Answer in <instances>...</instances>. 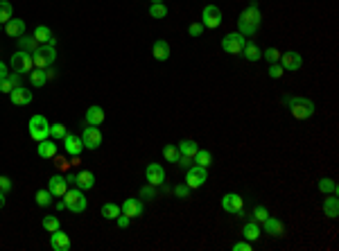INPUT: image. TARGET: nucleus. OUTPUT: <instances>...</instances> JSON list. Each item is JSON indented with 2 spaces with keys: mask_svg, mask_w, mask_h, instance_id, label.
<instances>
[{
  "mask_svg": "<svg viewBox=\"0 0 339 251\" xmlns=\"http://www.w3.org/2000/svg\"><path fill=\"white\" fill-rule=\"evenodd\" d=\"M14 16V5L9 0H0V25H5Z\"/></svg>",
  "mask_w": 339,
  "mask_h": 251,
  "instance_id": "f704fd0d",
  "label": "nucleus"
},
{
  "mask_svg": "<svg viewBox=\"0 0 339 251\" xmlns=\"http://www.w3.org/2000/svg\"><path fill=\"white\" fill-rule=\"evenodd\" d=\"M0 190H3V192H9V190H12V179L5 177V174H0Z\"/></svg>",
  "mask_w": 339,
  "mask_h": 251,
  "instance_id": "3c124183",
  "label": "nucleus"
},
{
  "mask_svg": "<svg viewBox=\"0 0 339 251\" xmlns=\"http://www.w3.org/2000/svg\"><path fill=\"white\" fill-rule=\"evenodd\" d=\"M54 208H57V210H66V201H57V204H54Z\"/></svg>",
  "mask_w": 339,
  "mask_h": 251,
  "instance_id": "4d7b16f0",
  "label": "nucleus"
},
{
  "mask_svg": "<svg viewBox=\"0 0 339 251\" xmlns=\"http://www.w3.org/2000/svg\"><path fill=\"white\" fill-rule=\"evenodd\" d=\"M32 100H34V95H32V91H27L25 86H18V88H14V91L9 93V102H12L14 106L32 104Z\"/></svg>",
  "mask_w": 339,
  "mask_h": 251,
  "instance_id": "f3484780",
  "label": "nucleus"
},
{
  "mask_svg": "<svg viewBox=\"0 0 339 251\" xmlns=\"http://www.w3.org/2000/svg\"><path fill=\"white\" fill-rule=\"evenodd\" d=\"M203 30H206V28H203V23H201V21H197V23H190L188 34H190V37L197 39V37H201V34H203Z\"/></svg>",
  "mask_w": 339,
  "mask_h": 251,
  "instance_id": "49530a36",
  "label": "nucleus"
},
{
  "mask_svg": "<svg viewBox=\"0 0 339 251\" xmlns=\"http://www.w3.org/2000/svg\"><path fill=\"white\" fill-rule=\"evenodd\" d=\"M72 186H77L79 190H90V188L95 186V174L90 172V170L75 172V183H72Z\"/></svg>",
  "mask_w": 339,
  "mask_h": 251,
  "instance_id": "4be33fe9",
  "label": "nucleus"
},
{
  "mask_svg": "<svg viewBox=\"0 0 339 251\" xmlns=\"http://www.w3.org/2000/svg\"><path fill=\"white\" fill-rule=\"evenodd\" d=\"M45 75H48V79H54L57 77V70H54L52 66H48V68H45Z\"/></svg>",
  "mask_w": 339,
  "mask_h": 251,
  "instance_id": "5fc2aeb1",
  "label": "nucleus"
},
{
  "mask_svg": "<svg viewBox=\"0 0 339 251\" xmlns=\"http://www.w3.org/2000/svg\"><path fill=\"white\" fill-rule=\"evenodd\" d=\"M32 37L36 39V43H39V46H41V43H50V46H54V43H57V37L52 34V30H50L48 25H36Z\"/></svg>",
  "mask_w": 339,
  "mask_h": 251,
  "instance_id": "5701e85b",
  "label": "nucleus"
},
{
  "mask_svg": "<svg viewBox=\"0 0 339 251\" xmlns=\"http://www.w3.org/2000/svg\"><path fill=\"white\" fill-rule=\"evenodd\" d=\"M63 150L70 156H79L84 152V143H81V136H75V134H66L63 136Z\"/></svg>",
  "mask_w": 339,
  "mask_h": 251,
  "instance_id": "dca6fc26",
  "label": "nucleus"
},
{
  "mask_svg": "<svg viewBox=\"0 0 339 251\" xmlns=\"http://www.w3.org/2000/svg\"><path fill=\"white\" fill-rule=\"evenodd\" d=\"M18 86H21V75L18 73H9L7 77L0 79V93H5V95H9V93Z\"/></svg>",
  "mask_w": 339,
  "mask_h": 251,
  "instance_id": "bb28decb",
  "label": "nucleus"
},
{
  "mask_svg": "<svg viewBox=\"0 0 339 251\" xmlns=\"http://www.w3.org/2000/svg\"><path fill=\"white\" fill-rule=\"evenodd\" d=\"M66 134H68L66 124H61V122L50 124V138H54V141H63V136H66Z\"/></svg>",
  "mask_w": 339,
  "mask_h": 251,
  "instance_id": "ea45409f",
  "label": "nucleus"
},
{
  "mask_svg": "<svg viewBox=\"0 0 339 251\" xmlns=\"http://www.w3.org/2000/svg\"><path fill=\"white\" fill-rule=\"evenodd\" d=\"M81 143H84V150H99L104 143V136H102V132H99V127L86 124L84 134H81Z\"/></svg>",
  "mask_w": 339,
  "mask_h": 251,
  "instance_id": "6e6552de",
  "label": "nucleus"
},
{
  "mask_svg": "<svg viewBox=\"0 0 339 251\" xmlns=\"http://www.w3.org/2000/svg\"><path fill=\"white\" fill-rule=\"evenodd\" d=\"M278 64L283 66V70H298L303 66V57L296 50H287V52H280Z\"/></svg>",
  "mask_w": 339,
  "mask_h": 251,
  "instance_id": "ddd939ff",
  "label": "nucleus"
},
{
  "mask_svg": "<svg viewBox=\"0 0 339 251\" xmlns=\"http://www.w3.org/2000/svg\"><path fill=\"white\" fill-rule=\"evenodd\" d=\"M158 192H156V186H152V183H147V186L140 188V199H156Z\"/></svg>",
  "mask_w": 339,
  "mask_h": 251,
  "instance_id": "37998d69",
  "label": "nucleus"
},
{
  "mask_svg": "<svg viewBox=\"0 0 339 251\" xmlns=\"http://www.w3.org/2000/svg\"><path fill=\"white\" fill-rule=\"evenodd\" d=\"M63 201H66V210H70V213H86V208H88V201H86L84 197V190H79V188H68L66 195H63Z\"/></svg>",
  "mask_w": 339,
  "mask_h": 251,
  "instance_id": "20e7f679",
  "label": "nucleus"
},
{
  "mask_svg": "<svg viewBox=\"0 0 339 251\" xmlns=\"http://www.w3.org/2000/svg\"><path fill=\"white\" fill-rule=\"evenodd\" d=\"M3 206H5V192L0 190V208H3Z\"/></svg>",
  "mask_w": 339,
  "mask_h": 251,
  "instance_id": "13d9d810",
  "label": "nucleus"
},
{
  "mask_svg": "<svg viewBox=\"0 0 339 251\" xmlns=\"http://www.w3.org/2000/svg\"><path fill=\"white\" fill-rule=\"evenodd\" d=\"M36 154L41 159H54L57 156V141L54 138H43L36 143Z\"/></svg>",
  "mask_w": 339,
  "mask_h": 251,
  "instance_id": "6ab92c4d",
  "label": "nucleus"
},
{
  "mask_svg": "<svg viewBox=\"0 0 339 251\" xmlns=\"http://www.w3.org/2000/svg\"><path fill=\"white\" fill-rule=\"evenodd\" d=\"M7 75H9V73H7V66H5L3 61H0V79H3V77H7Z\"/></svg>",
  "mask_w": 339,
  "mask_h": 251,
  "instance_id": "6e6d98bb",
  "label": "nucleus"
},
{
  "mask_svg": "<svg viewBox=\"0 0 339 251\" xmlns=\"http://www.w3.org/2000/svg\"><path fill=\"white\" fill-rule=\"evenodd\" d=\"M262 231L267 233V235H271V237H283L285 235V226H283V222H280L278 217H267L265 222H262Z\"/></svg>",
  "mask_w": 339,
  "mask_h": 251,
  "instance_id": "aec40b11",
  "label": "nucleus"
},
{
  "mask_svg": "<svg viewBox=\"0 0 339 251\" xmlns=\"http://www.w3.org/2000/svg\"><path fill=\"white\" fill-rule=\"evenodd\" d=\"M316 188H319L323 195H337V190H339V186H337V181L334 179H330V177H323V179H319V183H316Z\"/></svg>",
  "mask_w": 339,
  "mask_h": 251,
  "instance_id": "7c9ffc66",
  "label": "nucleus"
},
{
  "mask_svg": "<svg viewBox=\"0 0 339 251\" xmlns=\"http://www.w3.org/2000/svg\"><path fill=\"white\" fill-rule=\"evenodd\" d=\"M120 213H122V210H120V206H118V204H104L102 206V217L104 219H111V222H116V217Z\"/></svg>",
  "mask_w": 339,
  "mask_h": 251,
  "instance_id": "e433bc0d",
  "label": "nucleus"
},
{
  "mask_svg": "<svg viewBox=\"0 0 339 251\" xmlns=\"http://www.w3.org/2000/svg\"><path fill=\"white\" fill-rule=\"evenodd\" d=\"M262 59H267L269 64H276V61L280 59V50H276V48H267V50H262Z\"/></svg>",
  "mask_w": 339,
  "mask_h": 251,
  "instance_id": "c03bdc74",
  "label": "nucleus"
},
{
  "mask_svg": "<svg viewBox=\"0 0 339 251\" xmlns=\"http://www.w3.org/2000/svg\"><path fill=\"white\" fill-rule=\"evenodd\" d=\"M240 55H242L247 61H260L262 59V50L256 46V43H249V41L244 43V48H242V52H240Z\"/></svg>",
  "mask_w": 339,
  "mask_h": 251,
  "instance_id": "c85d7f7f",
  "label": "nucleus"
},
{
  "mask_svg": "<svg viewBox=\"0 0 339 251\" xmlns=\"http://www.w3.org/2000/svg\"><path fill=\"white\" fill-rule=\"evenodd\" d=\"M5 34L7 37H12V39H18V37H23L25 34V21L23 19H9L7 23H5Z\"/></svg>",
  "mask_w": 339,
  "mask_h": 251,
  "instance_id": "412c9836",
  "label": "nucleus"
},
{
  "mask_svg": "<svg viewBox=\"0 0 339 251\" xmlns=\"http://www.w3.org/2000/svg\"><path fill=\"white\" fill-rule=\"evenodd\" d=\"M149 16H152V19H165L167 16L165 3H152V5H149Z\"/></svg>",
  "mask_w": 339,
  "mask_h": 251,
  "instance_id": "4c0bfd02",
  "label": "nucleus"
},
{
  "mask_svg": "<svg viewBox=\"0 0 339 251\" xmlns=\"http://www.w3.org/2000/svg\"><path fill=\"white\" fill-rule=\"evenodd\" d=\"M152 55L156 61H167L170 59V43H167L165 39H156V41L152 43Z\"/></svg>",
  "mask_w": 339,
  "mask_h": 251,
  "instance_id": "b1692460",
  "label": "nucleus"
},
{
  "mask_svg": "<svg viewBox=\"0 0 339 251\" xmlns=\"http://www.w3.org/2000/svg\"><path fill=\"white\" fill-rule=\"evenodd\" d=\"M231 249H233V251H251L253 249V242L238 240V242H233V244H231Z\"/></svg>",
  "mask_w": 339,
  "mask_h": 251,
  "instance_id": "09e8293b",
  "label": "nucleus"
},
{
  "mask_svg": "<svg viewBox=\"0 0 339 251\" xmlns=\"http://www.w3.org/2000/svg\"><path fill=\"white\" fill-rule=\"evenodd\" d=\"M251 217L256 219L258 224H262V222H265L267 217H269V210H267V208H265V206H262V204H258V206H253V213H251Z\"/></svg>",
  "mask_w": 339,
  "mask_h": 251,
  "instance_id": "79ce46f5",
  "label": "nucleus"
},
{
  "mask_svg": "<svg viewBox=\"0 0 339 251\" xmlns=\"http://www.w3.org/2000/svg\"><path fill=\"white\" fill-rule=\"evenodd\" d=\"M221 208L231 215H240L244 208V199L238 195V192H226V195L221 197Z\"/></svg>",
  "mask_w": 339,
  "mask_h": 251,
  "instance_id": "9b49d317",
  "label": "nucleus"
},
{
  "mask_svg": "<svg viewBox=\"0 0 339 251\" xmlns=\"http://www.w3.org/2000/svg\"><path fill=\"white\" fill-rule=\"evenodd\" d=\"M267 73H269L271 79H280V77L285 75V70H283V66L276 61V64H269V70H267Z\"/></svg>",
  "mask_w": 339,
  "mask_h": 251,
  "instance_id": "a18cd8bd",
  "label": "nucleus"
},
{
  "mask_svg": "<svg viewBox=\"0 0 339 251\" xmlns=\"http://www.w3.org/2000/svg\"><path fill=\"white\" fill-rule=\"evenodd\" d=\"M50 246H52L54 251H70L72 249L70 235H68V233H63L61 228H57V231L50 233Z\"/></svg>",
  "mask_w": 339,
  "mask_h": 251,
  "instance_id": "4468645a",
  "label": "nucleus"
},
{
  "mask_svg": "<svg viewBox=\"0 0 339 251\" xmlns=\"http://www.w3.org/2000/svg\"><path fill=\"white\" fill-rule=\"evenodd\" d=\"M149 3H163V0H149Z\"/></svg>",
  "mask_w": 339,
  "mask_h": 251,
  "instance_id": "bf43d9fd",
  "label": "nucleus"
},
{
  "mask_svg": "<svg viewBox=\"0 0 339 251\" xmlns=\"http://www.w3.org/2000/svg\"><path fill=\"white\" fill-rule=\"evenodd\" d=\"M176 147H179L181 156H190V159H192V156L197 154V150H199L197 141H192V138H183V141H181Z\"/></svg>",
  "mask_w": 339,
  "mask_h": 251,
  "instance_id": "c756f323",
  "label": "nucleus"
},
{
  "mask_svg": "<svg viewBox=\"0 0 339 251\" xmlns=\"http://www.w3.org/2000/svg\"><path fill=\"white\" fill-rule=\"evenodd\" d=\"M34 201H36V206H39V208H48V206H52L54 195L48 190V188H45V190H36Z\"/></svg>",
  "mask_w": 339,
  "mask_h": 251,
  "instance_id": "2f4dec72",
  "label": "nucleus"
},
{
  "mask_svg": "<svg viewBox=\"0 0 339 251\" xmlns=\"http://www.w3.org/2000/svg\"><path fill=\"white\" fill-rule=\"evenodd\" d=\"M54 161H57V168H59V170H68V168H70V163H68L63 156H59V154L54 156Z\"/></svg>",
  "mask_w": 339,
  "mask_h": 251,
  "instance_id": "603ef678",
  "label": "nucleus"
},
{
  "mask_svg": "<svg viewBox=\"0 0 339 251\" xmlns=\"http://www.w3.org/2000/svg\"><path fill=\"white\" fill-rule=\"evenodd\" d=\"M43 228L48 233L57 231V228H61V222H59V217H54V215H45L43 217Z\"/></svg>",
  "mask_w": 339,
  "mask_h": 251,
  "instance_id": "a19ab883",
  "label": "nucleus"
},
{
  "mask_svg": "<svg viewBox=\"0 0 339 251\" xmlns=\"http://www.w3.org/2000/svg\"><path fill=\"white\" fill-rule=\"evenodd\" d=\"M30 82H32V86L41 88L45 82H48V75H45L43 68H32L30 70Z\"/></svg>",
  "mask_w": 339,
  "mask_h": 251,
  "instance_id": "72a5a7b5",
  "label": "nucleus"
},
{
  "mask_svg": "<svg viewBox=\"0 0 339 251\" xmlns=\"http://www.w3.org/2000/svg\"><path fill=\"white\" fill-rule=\"evenodd\" d=\"M120 210L127 215V217H131V219H134V217H143V215H145V204H143V199L129 197V199L122 201Z\"/></svg>",
  "mask_w": 339,
  "mask_h": 251,
  "instance_id": "f8f14e48",
  "label": "nucleus"
},
{
  "mask_svg": "<svg viewBox=\"0 0 339 251\" xmlns=\"http://www.w3.org/2000/svg\"><path fill=\"white\" fill-rule=\"evenodd\" d=\"M208 181V168H201V165H190L188 170H185V186L190 188V190H194V188H201L203 183Z\"/></svg>",
  "mask_w": 339,
  "mask_h": 251,
  "instance_id": "0eeeda50",
  "label": "nucleus"
},
{
  "mask_svg": "<svg viewBox=\"0 0 339 251\" xmlns=\"http://www.w3.org/2000/svg\"><path fill=\"white\" fill-rule=\"evenodd\" d=\"M221 21H224V16H221V10L217 5H206L201 12V23L203 28L208 30H217L221 25Z\"/></svg>",
  "mask_w": 339,
  "mask_h": 251,
  "instance_id": "9d476101",
  "label": "nucleus"
},
{
  "mask_svg": "<svg viewBox=\"0 0 339 251\" xmlns=\"http://www.w3.org/2000/svg\"><path fill=\"white\" fill-rule=\"evenodd\" d=\"M192 163H194V161L190 159V156H181V159H179V163H176V165H181V168H185V170H188Z\"/></svg>",
  "mask_w": 339,
  "mask_h": 251,
  "instance_id": "864d4df0",
  "label": "nucleus"
},
{
  "mask_svg": "<svg viewBox=\"0 0 339 251\" xmlns=\"http://www.w3.org/2000/svg\"><path fill=\"white\" fill-rule=\"evenodd\" d=\"M145 177H147V183H152V186H163L167 174L161 163H149L147 168H145Z\"/></svg>",
  "mask_w": 339,
  "mask_h": 251,
  "instance_id": "2eb2a0df",
  "label": "nucleus"
},
{
  "mask_svg": "<svg viewBox=\"0 0 339 251\" xmlns=\"http://www.w3.org/2000/svg\"><path fill=\"white\" fill-rule=\"evenodd\" d=\"M18 48L25 52H34L36 48H39V43H36L34 37H25V34H23V37H18Z\"/></svg>",
  "mask_w": 339,
  "mask_h": 251,
  "instance_id": "c9c22d12",
  "label": "nucleus"
},
{
  "mask_svg": "<svg viewBox=\"0 0 339 251\" xmlns=\"http://www.w3.org/2000/svg\"><path fill=\"white\" fill-rule=\"evenodd\" d=\"M174 197H179V199H188L190 197V188L185 186V183H179V186H174Z\"/></svg>",
  "mask_w": 339,
  "mask_h": 251,
  "instance_id": "de8ad7c7",
  "label": "nucleus"
},
{
  "mask_svg": "<svg viewBox=\"0 0 339 251\" xmlns=\"http://www.w3.org/2000/svg\"><path fill=\"white\" fill-rule=\"evenodd\" d=\"M244 43H247V37H242L240 32H231L221 39V50H224L226 55H240Z\"/></svg>",
  "mask_w": 339,
  "mask_h": 251,
  "instance_id": "1a4fd4ad",
  "label": "nucleus"
},
{
  "mask_svg": "<svg viewBox=\"0 0 339 251\" xmlns=\"http://www.w3.org/2000/svg\"><path fill=\"white\" fill-rule=\"evenodd\" d=\"M323 213H325V217H330V219L339 217V199H337V195H328L323 199Z\"/></svg>",
  "mask_w": 339,
  "mask_h": 251,
  "instance_id": "cd10ccee",
  "label": "nucleus"
},
{
  "mask_svg": "<svg viewBox=\"0 0 339 251\" xmlns=\"http://www.w3.org/2000/svg\"><path fill=\"white\" fill-rule=\"evenodd\" d=\"M283 104L289 109V113H292L294 120H310L312 115H314L316 106L312 100H307V97H301V95H285L283 97Z\"/></svg>",
  "mask_w": 339,
  "mask_h": 251,
  "instance_id": "f03ea898",
  "label": "nucleus"
},
{
  "mask_svg": "<svg viewBox=\"0 0 339 251\" xmlns=\"http://www.w3.org/2000/svg\"><path fill=\"white\" fill-rule=\"evenodd\" d=\"M9 66H12L14 73L18 75H25L34 68V61H32V52H25V50H16L9 59Z\"/></svg>",
  "mask_w": 339,
  "mask_h": 251,
  "instance_id": "423d86ee",
  "label": "nucleus"
},
{
  "mask_svg": "<svg viewBox=\"0 0 339 251\" xmlns=\"http://www.w3.org/2000/svg\"><path fill=\"white\" fill-rule=\"evenodd\" d=\"M27 134H30L32 141H43V138H50V122L45 115H32L30 122H27Z\"/></svg>",
  "mask_w": 339,
  "mask_h": 251,
  "instance_id": "39448f33",
  "label": "nucleus"
},
{
  "mask_svg": "<svg viewBox=\"0 0 339 251\" xmlns=\"http://www.w3.org/2000/svg\"><path fill=\"white\" fill-rule=\"evenodd\" d=\"M104 120H106V113H104L102 106L93 104L90 109H86V124H93V127H99V124H104Z\"/></svg>",
  "mask_w": 339,
  "mask_h": 251,
  "instance_id": "a878e982",
  "label": "nucleus"
},
{
  "mask_svg": "<svg viewBox=\"0 0 339 251\" xmlns=\"http://www.w3.org/2000/svg\"><path fill=\"white\" fill-rule=\"evenodd\" d=\"M260 235H262V228H260V224H258L256 219H249V222H244V226H242V237H244V240L256 242V240H260Z\"/></svg>",
  "mask_w": 339,
  "mask_h": 251,
  "instance_id": "393cba45",
  "label": "nucleus"
},
{
  "mask_svg": "<svg viewBox=\"0 0 339 251\" xmlns=\"http://www.w3.org/2000/svg\"><path fill=\"white\" fill-rule=\"evenodd\" d=\"M163 156H165L170 163H179L181 152H179V147H176V145H165V147H163Z\"/></svg>",
  "mask_w": 339,
  "mask_h": 251,
  "instance_id": "58836bf2",
  "label": "nucleus"
},
{
  "mask_svg": "<svg viewBox=\"0 0 339 251\" xmlns=\"http://www.w3.org/2000/svg\"><path fill=\"white\" fill-rule=\"evenodd\" d=\"M192 161L201 168H210L212 165V152L210 150H197V154L192 156Z\"/></svg>",
  "mask_w": 339,
  "mask_h": 251,
  "instance_id": "473e14b6",
  "label": "nucleus"
},
{
  "mask_svg": "<svg viewBox=\"0 0 339 251\" xmlns=\"http://www.w3.org/2000/svg\"><path fill=\"white\" fill-rule=\"evenodd\" d=\"M260 21H262V14L258 3H249L238 16V32L242 37H253L258 32V28H260Z\"/></svg>",
  "mask_w": 339,
  "mask_h": 251,
  "instance_id": "f257e3e1",
  "label": "nucleus"
},
{
  "mask_svg": "<svg viewBox=\"0 0 339 251\" xmlns=\"http://www.w3.org/2000/svg\"><path fill=\"white\" fill-rule=\"evenodd\" d=\"M68 186H70V183H68V179L61 177V174H52V177H50V181H48V190L52 192L54 197H63V195H66Z\"/></svg>",
  "mask_w": 339,
  "mask_h": 251,
  "instance_id": "a211bd4d",
  "label": "nucleus"
},
{
  "mask_svg": "<svg viewBox=\"0 0 339 251\" xmlns=\"http://www.w3.org/2000/svg\"><path fill=\"white\" fill-rule=\"evenodd\" d=\"M129 222H131V217H127L125 213H120V215H118V217H116V224H118V228H127V226H129Z\"/></svg>",
  "mask_w": 339,
  "mask_h": 251,
  "instance_id": "8fccbe9b",
  "label": "nucleus"
},
{
  "mask_svg": "<svg viewBox=\"0 0 339 251\" xmlns=\"http://www.w3.org/2000/svg\"><path fill=\"white\" fill-rule=\"evenodd\" d=\"M54 59H57V50H54V46H50V43H41V46L32 52L34 68H43L45 70L48 66L54 64Z\"/></svg>",
  "mask_w": 339,
  "mask_h": 251,
  "instance_id": "7ed1b4c3",
  "label": "nucleus"
}]
</instances>
